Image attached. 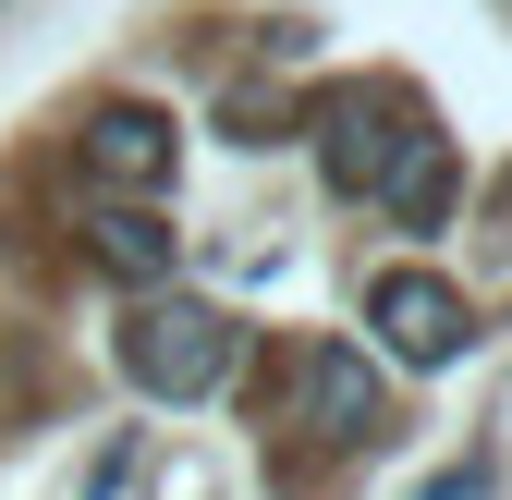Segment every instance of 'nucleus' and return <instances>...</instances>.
Here are the masks:
<instances>
[{"label":"nucleus","mask_w":512,"mask_h":500,"mask_svg":"<svg viewBox=\"0 0 512 500\" xmlns=\"http://www.w3.org/2000/svg\"><path fill=\"white\" fill-rule=\"evenodd\" d=\"M171 147H183V135H171V110H147V98H110V110H86V135H74L86 183H98V196H122V208L171 183Z\"/></svg>","instance_id":"nucleus-5"},{"label":"nucleus","mask_w":512,"mask_h":500,"mask_svg":"<svg viewBox=\"0 0 512 500\" xmlns=\"http://www.w3.org/2000/svg\"><path fill=\"white\" fill-rule=\"evenodd\" d=\"M86 257H98L110 281H159V269H171V232H159L147 208H98V220H86Z\"/></svg>","instance_id":"nucleus-7"},{"label":"nucleus","mask_w":512,"mask_h":500,"mask_svg":"<svg viewBox=\"0 0 512 500\" xmlns=\"http://www.w3.org/2000/svg\"><path fill=\"white\" fill-rule=\"evenodd\" d=\"M366 330L391 342L403 366H452V354L476 342V318H464V293L439 281V269H378V281H366Z\"/></svg>","instance_id":"nucleus-3"},{"label":"nucleus","mask_w":512,"mask_h":500,"mask_svg":"<svg viewBox=\"0 0 512 500\" xmlns=\"http://www.w3.org/2000/svg\"><path fill=\"white\" fill-rule=\"evenodd\" d=\"M415 135H427V110L403 86H330V98H317V171H330L342 196H378Z\"/></svg>","instance_id":"nucleus-1"},{"label":"nucleus","mask_w":512,"mask_h":500,"mask_svg":"<svg viewBox=\"0 0 512 500\" xmlns=\"http://www.w3.org/2000/svg\"><path fill=\"white\" fill-rule=\"evenodd\" d=\"M378 208H391L403 232H439V220H452V135H415L391 159V183H378Z\"/></svg>","instance_id":"nucleus-6"},{"label":"nucleus","mask_w":512,"mask_h":500,"mask_svg":"<svg viewBox=\"0 0 512 500\" xmlns=\"http://www.w3.org/2000/svg\"><path fill=\"white\" fill-rule=\"evenodd\" d=\"M122 366H135V391H159V403H196V391H220L232 379V318L220 305H135V330H122Z\"/></svg>","instance_id":"nucleus-2"},{"label":"nucleus","mask_w":512,"mask_h":500,"mask_svg":"<svg viewBox=\"0 0 512 500\" xmlns=\"http://www.w3.org/2000/svg\"><path fill=\"white\" fill-rule=\"evenodd\" d=\"M269 427H305V440H378L391 427V403H378V379H366V354H342V342H317V354H293V403L269 415Z\"/></svg>","instance_id":"nucleus-4"},{"label":"nucleus","mask_w":512,"mask_h":500,"mask_svg":"<svg viewBox=\"0 0 512 500\" xmlns=\"http://www.w3.org/2000/svg\"><path fill=\"white\" fill-rule=\"evenodd\" d=\"M281 122H293V98H269V86H232V135H244V147H269Z\"/></svg>","instance_id":"nucleus-8"}]
</instances>
